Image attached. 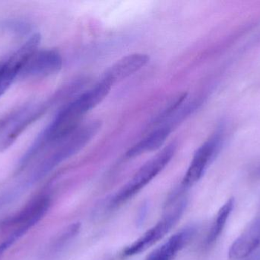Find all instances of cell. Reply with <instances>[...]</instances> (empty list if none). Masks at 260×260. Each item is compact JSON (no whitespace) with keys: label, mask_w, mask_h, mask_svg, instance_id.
<instances>
[{"label":"cell","mask_w":260,"mask_h":260,"mask_svg":"<svg viewBox=\"0 0 260 260\" xmlns=\"http://www.w3.org/2000/svg\"><path fill=\"white\" fill-rule=\"evenodd\" d=\"M80 227L81 225L79 223H75V224L69 226V227L62 232V235L58 238V239H56L52 248H53L55 251L61 250L62 247H65L72 239H73V238L78 235L79 230H80Z\"/></svg>","instance_id":"15"},{"label":"cell","mask_w":260,"mask_h":260,"mask_svg":"<svg viewBox=\"0 0 260 260\" xmlns=\"http://www.w3.org/2000/svg\"><path fill=\"white\" fill-rule=\"evenodd\" d=\"M149 61V56L145 53L126 55L113 64L104 75L102 79L114 85L117 82L134 74L145 67Z\"/></svg>","instance_id":"9"},{"label":"cell","mask_w":260,"mask_h":260,"mask_svg":"<svg viewBox=\"0 0 260 260\" xmlns=\"http://www.w3.org/2000/svg\"><path fill=\"white\" fill-rule=\"evenodd\" d=\"M62 58L55 50H36L26 62L18 77L41 78L57 73L62 67Z\"/></svg>","instance_id":"8"},{"label":"cell","mask_w":260,"mask_h":260,"mask_svg":"<svg viewBox=\"0 0 260 260\" xmlns=\"http://www.w3.org/2000/svg\"><path fill=\"white\" fill-rule=\"evenodd\" d=\"M223 128L215 131L196 151L190 165L182 180L180 190H186L196 184L207 170L222 149L224 141Z\"/></svg>","instance_id":"6"},{"label":"cell","mask_w":260,"mask_h":260,"mask_svg":"<svg viewBox=\"0 0 260 260\" xmlns=\"http://www.w3.org/2000/svg\"><path fill=\"white\" fill-rule=\"evenodd\" d=\"M257 174H258V175L260 176V168L259 169H258Z\"/></svg>","instance_id":"17"},{"label":"cell","mask_w":260,"mask_h":260,"mask_svg":"<svg viewBox=\"0 0 260 260\" xmlns=\"http://www.w3.org/2000/svg\"><path fill=\"white\" fill-rule=\"evenodd\" d=\"M100 128L99 121H92L77 128L71 135L59 143L56 149L49 157L41 162L34 172L31 181H38L62 162L77 154L92 140Z\"/></svg>","instance_id":"3"},{"label":"cell","mask_w":260,"mask_h":260,"mask_svg":"<svg viewBox=\"0 0 260 260\" xmlns=\"http://www.w3.org/2000/svg\"><path fill=\"white\" fill-rule=\"evenodd\" d=\"M0 28L16 35H25L30 32L32 27L30 23L23 20L6 19L0 22Z\"/></svg>","instance_id":"14"},{"label":"cell","mask_w":260,"mask_h":260,"mask_svg":"<svg viewBox=\"0 0 260 260\" xmlns=\"http://www.w3.org/2000/svg\"><path fill=\"white\" fill-rule=\"evenodd\" d=\"M50 205L51 198L49 195H38L18 213L5 220L2 223L1 229L3 232H9V235L0 243V255L36 225L45 216Z\"/></svg>","instance_id":"2"},{"label":"cell","mask_w":260,"mask_h":260,"mask_svg":"<svg viewBox=\"0 0 260 260\" xmlns=\"http://www.w3.org/2000/svg\"><path fill=\"white\" fill-rule=\"evenodd\" d=\"M41 35L35 33L4 63L0 64V98L18 78L21 70L31 55L38 50Z\"/></svg>","instance_id":"7"},{"label":"cell","mask_w":260,"mask_h":260,"mask_svg":"<svg viewBox=\"0 0 260 260\" xmlns=\"http://www.w3.org/2000/svg\"><path fill=\"white\" fill-rule=\"evenodd\" d=\"M197 227L188 226L174 234L166 242L154 250L145 260H173L190 242Z\"/></svg>","instance_id":"11"},{"label":"cell","mask_w":260,"mask_h":260,"mask_svg":"<svg viewBox=\"0 0 260 260\" xmlns=\"http://www.w3.org/2000/svg\"><path fill=\"white\" fill-rule=\"evenodd\" d=\"M234 206H235V199L232 198L219 209L215 221H214L213 224L211 227L210 230H209V233H208L207 236L205 239V248H209L216 242L217 240L224 230L229 216H230L231 213L233 210Z\"/></svg>","instance_id":"13"},{"label":"cell","mask_w":260,"mask_h":260,"mask_svg":"<svg viewBox=\"0 0 260 260\" xmlns=\"http://www.w3.org/2000/svg\"><path fill=\"white\" fill-rule=\"evenodd\" d=\"M186 198H181L180 194L172 195L165 205L167 210L161 219L131 245L128 246L123 250V256L125 257L136 256L158 242L176 225L186 210Z\"/></svg>","instance_id":"4"},{"label":"cell","mask_w":260,"mask_h":260,"mask_svg":"<svg viewBox=\"0 0 260 260\" xmlns=\"http://www.w3.org/2000/svg\"><path fill=\"white\" fill-rule=\"evenodd\" d=\"M111 87V84L102 79L94 87L64 106L23 156L20 160L19 169L27 166L29 162L43 150L56 146L71 135L80 127L84 116L108 96Z\"/></svg>","instance_id":"1"},{"label":"cell","mask_w":260,"mask_h":260,"mask_svg":"<svg viewBox=\"0 0 260 260\" xmlns=\"http://www.w3.org/2000/svg\"><path fill=\"white\" fill-rule=\"evenodd\" d=\"M260 246V217L253 220L235 240L229 250L230 260H241L254 253Z\"/></svg>","instance_id":"10"},{"label":"cell","mask_w":260,"mask_h":260,"mask_svg":"<svg viewBox=\"0 0 260 260\" xmlns=\"http://www.w3.org/2000/svg\"><path fill=\"white\" fill-rule=\"evenodd\" d=\"M241 260H260V250L258 251L257 253H253V254L250 255L248 257Z\"/></svg>","instance_id":"16"},{"label":"cell","mask_w":260,"mask_h":260,"mask_svg":"<svg viewBox=\"0 0 260 260\" xmlns=\"http://www.w3.org/2000/svg\"><path fill=\"white\" fill-rule=\"evenodd\" d=\"M176 150L177 145L174 143H171L146 162L136 172L133 178L113 197L110 203L111 207H119L139 193L166 167L175 154Z\"/></svg>","instance_id":"5"},{"label":"cell","mask_w":260,"mask_h":260,"mask_svg":"<svg viewBox=\"0 0 260 260\" xmlns=\"http://www.w3.org/2000/svg\"><path fill=\"white\" fill-rule=\"evenodd\" d=\"M174 125L171 122L160 125V127L150 133L145 138L133 145L126 152V157L127 158H134L142 154L159 149L169 137Z\"/></svg>","instance_id":"12"}]
</instances>
